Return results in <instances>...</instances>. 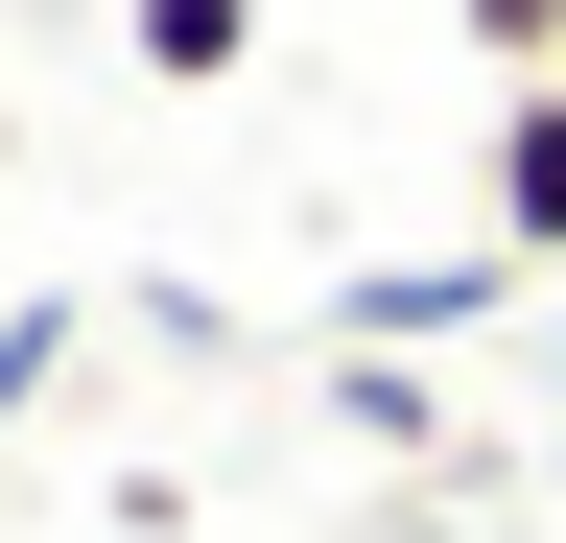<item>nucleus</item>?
Returning <instances> with one entry per match:
<instances>
[{"label": "nucleus", "instance_id": "obj_1", "mask_svg": "<svg viewBox=\"0 0 566 543\" xmlns=\"http://www.w3.org/2000/svg\"><path fill=\"white\" fill-rule=\"evenodd\" d=\"M495 237H520V260H566V72L520 95V143H495Z\"/></svg>", "mask_w": 566, "mask_h": 543}, {"label": "nucleus", "instance_id": "obj_2", "mask_svg": "<svg viewBox=\"0 0 566 543\" xmlns=\"http://www.w3.org/2000/svg\"><path fill=\"white\" fill-rule=\"evenodd\" d=\"M260 48V0H142V72H237Z\"/></svg>", "mask_w": 566, "mask_h": 543}, {"label": "nucleus", "instance_id": "obj_3", "mask_svg": "<svg viewBox=\"0 0 566 543\" xmlns=\"http://www.w3.org/2000/svg\"><path fill=\"white\" fill-rule=\"evenodd\" d=\"M472 48L495 72H566V0H472Z\"/></svg>", "mask_w": 566, "mask_h": 543}]
</instances>
